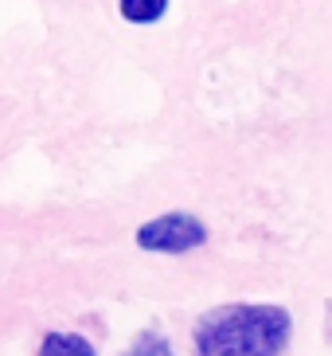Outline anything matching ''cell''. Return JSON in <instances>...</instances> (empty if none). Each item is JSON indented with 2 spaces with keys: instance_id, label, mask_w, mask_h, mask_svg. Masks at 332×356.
<instances>
[{
  "instance_id": "6da1fadb",
  "label": "cell",
  "mask_w": 332,
  "mask_h": 356,
  "mask_svg": "<svg viewBox=\"0 0 332 356\" xmlns=\"http://www.w3.org/2000/svg\"><path fill=\"white\" fill-rule=\"evenodd\" d=\"M293 317L274 302H227L199 314L192 325L196 356H285Z\"/></svg>"
},
{
  "instance_id": "7a4b0ae2",
  "label": "cell",
  "mask_w": 332,
  "mask_h": 356,
  "mask_svg": "<svg viewBox=\"0 0 332 356\" xmlns=\"http://www.w3.org/2000/svg\"><path fill=\"white\" fill-rule=\"evenodd\" d=\"M133 239L141 251H153V254H188L196 247H204L211 239V231L192 211H165V216L141 223Z\"/></svg>"
},
{
  "instance_id": "3957f363",
  "label": "cell",
  "mask_w": 332,
  "mask_h": 356,
  "mask_svg": "<svg viewBox=\"0 0 332 356\" xmlns=\"http://www.w3.org/2000/svg\"><path fill=\"white\" fill-rule=\"evenodd\" d=\"M35 356H98V348L86 341L83 333H67V329H55L40 341V353Z\"/></svg>"
},
{
  "instance_id": "277c9868",
  "label": "cell",
  "mask_w": 332,
  "mask_h": 356,
  "mask_svg": "<svg viewBox=\"0 0 332 356\" xmlns=\"http://www.w3.org/2000/svg\"><path fill=\"white\" fill-rule=\"evenodd\" d=\"M117 8L129 24H156L168 12V0H117Z\"/></svg>"
},
{
  "instance_id": "5b68a950",
  "label": "cell",
  "mask_w": 332,
  "mask_h": 356,
  "mask_svg": "<svg viewBox=\"0 0 332 356\" xmlns=\"http://www.w3.org/2000/svg\"><path fill=\"white\" fill-rule=\"evenodd\" d=\"M122 356H176V348H172V341H168V337L145 329V333L133 337V345L125 348Z\"/></svg>"
}]
</instances>
